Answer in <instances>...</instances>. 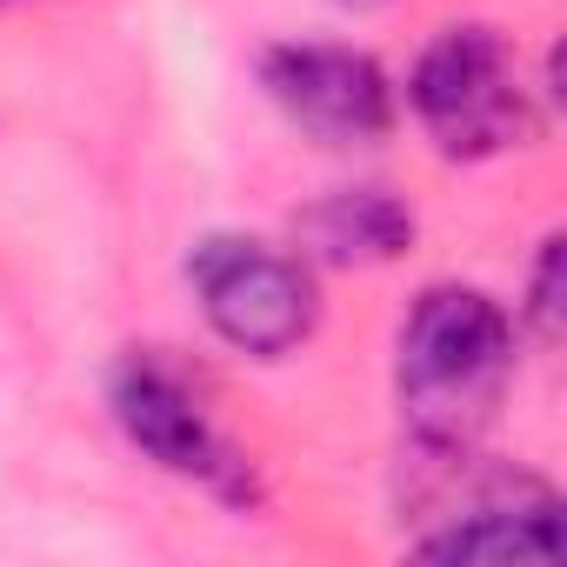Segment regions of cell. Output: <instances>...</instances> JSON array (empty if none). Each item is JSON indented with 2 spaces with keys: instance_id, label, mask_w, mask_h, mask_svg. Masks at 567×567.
Instances as JSON below:
<instances>
[{
  "instance_id": "obj_5",
  "label": "cell",
  "mask_w": 567,
  "mask_h": 567,
  "mask_svg": "<svg viewBox=\"0 0 567 567\" xmlns=\"http://www.w3.org/2000/svg\"><path fill=\"white\" fill-rule=\"evenodd\" d=\"M107 401H114L121 434H127L147 461H161L167 474L200 481V487H214V494H227V501H254V467H247L240 447L207 421L200 394H194L174 368H161V361H127V368L114 374Z\"/></svg>"
},
{
  "instance_id": "obj_9",
  "label": "cell",
  "mask_w": 567,
  "mask_h": 567,
  "mask_svg": "<svg viewBox=\"0 0 567 567\" xmlns=\"http://www.w3.org/2000/svg\"><path fill=\"white\" fill-rule=\"evenodd\" d=\"M348 8H381V0H348Z\"/></svg>"
},
{
  "instance_id": "obj_2",
  "label": "cell",
  "mask_w": 567,
  "mask_h": 567,
  "mask_svg": "<svg viewBox=\"0 0 567 567\" xmlns=\"http://www.w3.org/2000/svg\"><path fill=\"white\" fill-rule=\"evenodd\" d=\"M408 107L447 161H487L527 134V87L494 28H447L408 74Z\"/></svg>"
},
{
  "instance_id": "obj_1",
  "label": "cell",
  "mask_w": 567,
  "mask_h": 567,
  "mask_svg": "<svg viewBox=\"0 0 567 567\" xmlns=\"http://www.w3.org/2000/svg\"><path fill=\"white\" fill-rule=\"evenodd\" d=\"M514 381V321L481 288H427L401 321L394 388L408 441L427 461H467L494 427L501 394Z\"/></svg>"
},
{
  "instance_id": "obj_3",
  "label": "cell",
  "mask_w": 567,
  "mask_h": 567,
  "mask_svg": "<svg viewBox=\"0 0 567 567\" xmlns=\"http://www.w3.org/2000/svg\"><path fill=\"white\" fill-rule=\"evenodd\" d=\"M187 280H194L207 328L234 354H254V361L295 354L321 321V295H315V274L301 267V254H280L247 234L200 240L187 260Z\"/></svg>"
},
{
  "instance_id": "obj_7",
  "label": "cell",
  "mask_w": 567,
  "mask_h": 567,
  "mask_svg": "<svg viewBox=\"0 0 567 567\" xmlns=\"http://www.w3.org/2000/svg\"><path fill=\"white\" fill-rule=\"evenodd\" d=\"M301 227H308L315 254H328V260H388L414 240V214L381 187H348V194L321 200Z\"/></svg>"
},
{
  "instance_id": "obj_6",
  "label": "cell",
  "mask_w": 567,
  "mask_h": 567,
  "mask_svg": "<svg viewBox=\"0 0 567 567\" xmlns=\"http://www.w3.org/2000/svg\"><path fill=\"white\" fill-rule=\"evenodd\" d=\"M427 560H554L560 554V494L534 474H487L447 527L421 534Z\"/></svg>"
},
{
  "instance_id": "obj_8",
  "label": "cell",
  "mask_w": 567,
  "mask_h": 567,
  "mask_svg": "<svg viewBox=\"0 0 567 567\" xmlns=\"http://www.w3.org/2000/svg\"><path fill=\"white\" fill-rule=\"evenodd\" d=\"M527 321L540 341L560 334V240H540V260H534V288H527Z\"/></svg>"
},
{
  "instance_id": "obj_4",
  "label": "cell",
  "mask_w": 567,
  "mask_h": 567,
  "mask_svg": "<svg viewBox=\"0 0 567 567\" xmlns=\"http://www.w3.org/2000/svg\"><path fill=\"white\" fill-rule=\"evenodd\" d=\"M260 87L321 147H374L394 127V81L361 48H334V41L267 48L260 54Z\"/></svg>"
}]
</instances>
